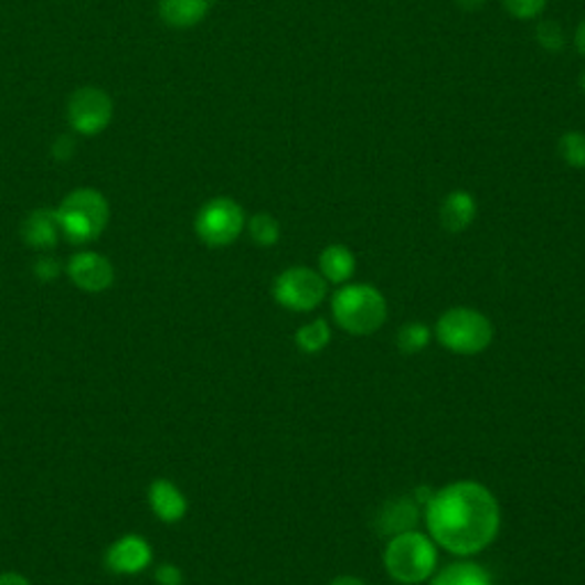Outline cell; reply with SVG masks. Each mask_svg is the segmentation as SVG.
Here are the masks:
<instances>
[{"label":"cell","instance_id":"6","mask_svg":"<svg viewBox=\"0 0 585 585\" xmlns=\"http://www.w3.org/2000/svg\"><path fill=\"white\" fill-rule=\"evenodd\" d=\"M245 211L236 200L213 198L194 217V234L209 247H226L238 241L245 232Z\"/></svg>","mask_w":585,"mask_h":585},{"label":"cell","instance_id":"14","mask_svg":"<svg viewBox=\"0 0 585 585\" xmlns=\"http://www.w3.org/2000/svg\"><path fill=\"white\" fill-rule=\"evenodd\" d=\"M60 236L62 232H60L55 209L32 211L21 224V238L30 249H40V252L53 249Z\"/></svg>","mask_w":585,"mask_h":585},{"label":"cell","instance_id":"4","mask_svg":"<svg viewBox=\"0 0 585 585\" xmlns=\"http://www.w3.org/2000/svg\"><path fill=\"white\" fill-rule=\"evenodd\" d=\"M384 567L398 583H424L437 567V549L424 533L407 531L394 535L384 549Z\"/></svg>","mask_w":585,"mask_h":585},{"label":"cell","instance_id":"30","mask_svg":"<svg viewBox=\"0 0 585 585\" xmlns=\"http://www.w3.org/2000/svg\"><path fill=\"white\" fill-rule=\"evenodd\" d=\"M578 85H581V89H583V94H585V70H583V74H581V78H578Z\"/></svg>","mask_w":585,"mask_h":585},{"label":"cell","instance_id":"20","mask_svg":"<svg viewBox=\"0 0 585 585\" xmlns=\"http://www.w3.org/2000/svg\"><path fill=\"white\" fill-rule=\"evenodd\" d=\"M559 156L567 168L585 170V134L583 131H565L559 138Z\"/></svg>","mask_w":585,"mask_h":585},{"label":"cell","instance_id":"3","mask_svg":"<svg viewBox=\"0 0 585 585\" xmlns=\"http://www.w3.org/2000/svg\"><path fill=\"white\" fill-rule=\"evenodd\" d=\"M386 300L369 284H350L334 292L332 316L339 328L354 337L375 334L386 320Z\"/></svg>","mask_w":585,"mask_h":585},{"label":"cell","instance_id":"28","mask_svg":"<svg viewBox=\"0 0 585 585\" xmlns=\"http://www.w3.org/2000/svg\"><path fill=\"white\" fill-rule=\"evenodd\" d=\"M574 46H576V51L585 57V19L576 25V32H574Z\"/></svg>","mask_w":585,"mask_h":585},{"label":"cell","instance_id":"12","mask_svg":"<svg viewBox=\"0 0 585 585\" xmlns=\"http://www.w3.org/2000/svg\"><path fill=\"white\" fill-rule=\"evenodd\" d=\"M418 501L414 497H401L394 501H386L380 512H377V531L386 538H394L407 531H414V526L418 524Z\"/></svg>","mask_w":585,"mask_h":585},{"label":"cell","instance_id":"9","mask_svg":"<svg viewBox=\"0 0 585 585\" xmlns=\"http://www.w3.org/2000/svg\"><path fill=\"white\" fill-rule=\"evenodd\" d=\"M67 275L81 290L104 292L115 281V268L108 258L99 252H78L70 258Z\"/></svg>","mask_w":585,"mask_h":585},{"label":"cell","instance_id":"16","mask_svg":"<svg viewBox=\"0 0 585 585\" xmlns=\"http://www.w3.org/2000/svg\"><path fill=\"white\" fill-rule=\"evenodd\" d=\"M318 266H320L318 273L322 275L325 281L345 284L354 275L357 258L345 245H328L318 256Z\"/></svg>","mask_w":585,"mask_h":585},{"label":"cell","instance_id":"21","mask_svg":"<svg viewBox=\"0 0 585 585\" xmlns=\"http://www.w3.org/2000/svg\"><path fill=\"white\" fill-rule=\"evenodd\" d=\"M430 343V330L424 322H407L401 328L396 337V345L403 354H418L421 350H426Z\"/></svg>","mask_w":585,"mask_h":585},{"label":"cell","instance_id":"2","mask_svg":"<svg viewBox=\"0 0 585 585\" xmlns=\"http://www.w3.org/2000/svg\"><path fill=\"white\" fill-rule=\"evenodd\" d=\"M62 236L74 245H85L99 238L110 220V204L99 190L78 188L55 209Z\"/></svg>","mask_w":585,"mask_h":585},{"label":"cell","instance_id":"18","mask_svg":"<svg viewBox=\"0 0 585 585\" xmlns=\"http://www.w3.org/2000/svg\"><path fill=\"white\" fill-rule=\"evenodd\" d=\"M245 226H247V232H249V238L258 247H273L281 238V224L270 213H256V215H252Z\"/></svg>","mask_w":585,"mask_h":585},{"label":"cell","instance_id":"7","mask_svg":"<svg viewBox=\"0 0 585 585\" xmlns=\"http://www.w3.org/2000/svg\"><path fill=\"white\" fill-rule=\"evenodd\" d=\"M115 115V104L110 94L102 87L85 85L78 87L67 102V121L78 136H99L110 126Z\"/></svg>","mask_w":585,"mask_h":585},{"label":"cell","instance_id":"24","mask_svg":"<svg viewBox=\"0 0 585 585\" xmlns=\"http://www.w3.org/2000/svg\"><path fill=\"white\" fill-rule=\"evenodd\" d=\"M32 273H35V277L42 279V281H53V279L60 277L62 266H60L57 258H53V256H40L38 262L32 264Z\"/></svg>","mask_w":585,"mask_h":585},{"label":"cell","instance_id":"29","mask_svg":"<svg viewBox=\"0 0 585 585\" xmlns=\"http://www.w3.org/2000/svg\"><path fill=\"white\" fill-rule=\"evenodd\" d=\"M330 585H364V583L360 578H354V576H339Z\"/></svg>","mask_w":585,"mask_h":585},{"label":"cell","instance_id":"19","mask_svg":"<svg viewBox=\"0 0 585 585\" xmlns=\"http://www.w3.org/2000/svg\"><path fill=\"white\" fill-rule=\"evenodd\" d=\"M330 341H332V330L322 318L305 325V328H300L296 332V345L307 354H316V352L325 350L330 345Z\"/></svg>","mask_w":585,"mask_h":585},{"label":"cell","instance_id":"26","mask_svg":"<svg viewBox=\"0 0 585 585\" xmlns=\"http://www.w3.org/2000/svg\"><path fill=\"white\" fill-rule=\"evenodd\" d=\"M74 151H76V142L70 136L55 138L53 149H51V153H53L55 160H70L74 156Z\"/></svg>","mask_w":585,"mask_h":585},{"label":"cell","instance_id":"10","mask_svg":"<svg viewBox=\"0 0 585 585\" xmlns=\"http://www.w3.org/2000/svg\"><path fill=\"white\" fill-rule=\"evenodd\" d=\"M153 559L151 544L140 535H124L106 551V567L115 574H140Z\"/></svg>","mask_w":585,"mask_h":585},{"label":"cell","instance_id":"13","mask_svg":"<svg viewBox=\"0 0 585 585\" xmlns=\"http://www.w3.org/2000/svg\"><path fill=\"white\" fill-rule=\"evenodd\" d=\"M478 215L476 198L467 190H453L442 200L439 222L448 234H462L474 224Z\"/></svg>","mask_w":585,"mask_h":585},{"label":"cell","instance_id":"25","mask_svg":"<svg viewBox=\"0 0 585 585\" xmlns=\"http://www.w3.org/2000/svg\"><path fill=\"white\" fill-rule=\"evenodd\" d=\"M156 583L158 585H183V572L177 565H160L156 570Z\"/></svg>","mask_w":585,"mask_h":585},{"label":"cell","instance_id":"27","mask_svg":"<svg viewBox=\"0 0 585 585\" xmlns=\"http://www.w3.org/2000/svg\"><path fill=\"white\" fill-rule=\"evenodd\" d=\"M0 585H30V583L19 572H6V574H0Z\"/></svg>","mask_w":585,"mask_h":585},{"label":"cell","instance_id":"11","mask_svg":"<svg viewBox=\"0 0 585 585\" xmlns=\"http://www.w3.org/2000/svg\"><path fill=\"white\" fill-rule=\"evenodd\" d=\"M153 514L166 524H177L188 512V499L179 487L168 478H156L147 492Z\"/></svg>","mask_w":585,"mask_h":585},{"label":"cell","instance_id":"31","mask_svg":"<svg viewBox=\"0 0 585 585\" xmlns=\"http://www.w3.org/2000/svg\"><path fill=\"white\" fill-rule=\"evenodd\" d=\"M401 585H405V583H401Z\"/></svg>","mask_w":585,"mask_h":585},{"label":"cell","instance_id":"1","mask_svg":"<svg viewBox=\"0 0 585 585\" xmlns=\"http://www.w3.org/2000/svg\"><path fill=\"white\" fill-rule=\"evenodd\" d=\"M426 526L433 540L450 554L474 556L499 535L501 510L485 485L460 480L428 499Z\"/></svg>","mask_w":585,"mask_h":585},{"label":"cell","instance_id":"8","mask_svg":"<svg viewBox=\"0 0 585 585\" xmlns=\"http://www.w3.org/2000/svg\"><path fill=\"white\" fill-rule=\"evenodd\" d=\"M273 296L277 305L290 311H313L328 296V281L322 279L320 273L296 266L284 270L273 286Z\"/></svg>","mask_w":585,"mask_h":585},{"label":"cell","instance_id":"5","mask_svg":"<svg viewBox=\"0 0 585 585\" xmlns=\"http://www.w3.org/2000/svg\"><path fill=\"white\" fill-rule=\"evenodd\" d=\"M437 341L455 354H480L494 339V325L476 309L458 307L439 316L435 325Z\"/></svg>","mask_w":585,"mask_h":585},{"label":"cell","instance_id":"23","mask_svg":"<svg viewBox=\"0 0 585 585\" xmlns=\"http://www.w3.org/2000/svg\"><path fill=\"white\" fill-rule=\"evenodd\" d=\"M538 42L546 51H561L565 46V32L556 21H542L538 25Z\"/></svg>","mask_w":585,"mask_h":585},{"label":"cell","instance_id":"15","mask_svg":"<svg viewBox=\"0 0 585 585\" xmlns=\"http://www.w3.org/2000/svg\"><path fill=\"white\" fill-rule=\"evenodd\" d=\"M211 8L213 0H158V17L170 28L185 30L200 25Z\"/></svg>","mask_w":585,"mask_h":585},{"label":"cell","instance_id":"17","mask_svg":"<svg viewBox=\"0 0 585 585\" xmlns=\"http://www.w3.org/2000/svg\"><path fill=\"white\" fill-rule=\"evenodd\" d=\"M430 585H492V578L480 565L455 563L442 570Z\"/></svg>","mask_w":585,"mask_h":585},{"label":"cell","instance_id":"22","mask_svg":"<svg viewBox=\"0 0 585 585\" xmlns=\"http://www.w3.org/2000/svg\"><path fill=\"white\" fill-rule=\"evenodd\" d=\"M510 17L533 21L546 10V0H501Z\"/></svg>","mask_w":585,"mask_h":585}]
</instances>
